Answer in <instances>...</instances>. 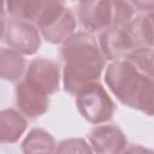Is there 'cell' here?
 I'll return each mask as SVG.
<instances>
[{
  "label": "cell",
  "mask_w": 154,
  "mask_h": 154,
  "mask_svg": "<svg viewBox=\"0 0 154 154\" xmlns=\"http://www.w3.org/2000/svg\"><path fill=\"white\" fill-rule=\"evenodd\" d=\"M94 154H122L128 147V138L117 125H99L89 134Z\"/></svg>",
  "instance_id": "obj_9"
},
{
  "label": "cell",
  "mask_w": 154,
  "mask_h": 154,
  "mask_svg": "<svg viewBox=\"0 0 154 154\" xmlns=\"http://www.w3.org/2000/svg\"><path fill=\"white\" fill-rule=\"evenodd\" d=\"M135 10L131 2L114 0L113 1V25L112 26H123L128 24L134 17Z\"/></svg>",
  "instance_id": "obj_16"
},
{
  "label": "cell",
  "mask_w": 154,
  "mask_h": 154,
  "mask_svg": "<svg viewBox=\"0 0 154 154\" xmlns=\"http://www.w3.org/2000/svg\"><path fill=\"white\" fill-rule=\"evenodd\" d=\"M28 123L23 114L13 108H5L0 112V141L14 143L26 130Z\"/></svg>",
  "instance_id": "obj_11"
},
{
  "label": "cell",
  "mask_w": 154,
  "mask_h": 154,
  "mask_svg": "<svg viewBox=\"0 0 154 154\" xmlns=\"http://www.w3.org/2000/svg\"><path fill=\"white\" fill-rule=\"evenodd\" d=\"M1 38L12 49L20 54L32 55L41 47L40 30L32 24L18 18H5V11L1 14Z\"/></svg>",
  "instance_id": "obj_5"
},
{
  "label": "cell",
  "mask_w": 154,
  "mask_h": 154,
  "mask_svg": "<svg viewBox=\"0 0 154 154\" xmlns=\"http://www.w3.org/2000/svg\"><path fill=\"white\" fill-rule=\"evenodd\" d=\"M54 154H94V152L84 138L73 137L60 141Z\"/></svg>",
  "instance_id": "obj_15"
},
{
  "label": "cell",
  "mask_w": 154,
  "mask_h": 154,
  "mask_svg": "<svg viewBox=\"0 0 154 154\" xmlns=\"http://www.w3.org/2000/svg\"><path fill=\"white\" fill-rule=\"evenodd\" d=\"M36 25L46 41L58 45L64 43L75 34L76 19L64 2L46 0Z\"/></svg>",
  "instance_id": "obj_3"
},
{
  "label": "cell",
  "mask_w": 154,
  "mask_h": 154,
  "mask_svg": "<svg viewBox=\"0 0 154 154\" xmlns=\"http://www.w3.org/2000/svg\"><path fill=\"white\" fill-rule=\"evenodd\" d=\"M11 17L36 23L45 6L43 0H10L5 4Z\"/></svg>",
  "instance_id": "obj_14"
},
{
  "label": "cell",
  "mask_w": 154,
  "mask_h": 154,
  "mask_svg": "<svg viewBox=\"0 0 154 154\" xmlns=\"http://www.w3.org/2000/svg\"><path fill=\"white\" fill-rule=\"evenodd\" d=\"M146 17L148 18V20H149V23H150V26H152V29H153V31H154V8H153L152 11L147 12V13H146Z\"/></svg>",
  "instance_id": "obj_18"
},
{
  "label": "cell",
  "mask_w": 154,
  "mask_h": 154,
  "mask_svg": "<svg viewBox=\"0 0 154 154\" xmlns=\"http://www.w3.org/2000/svg\"><path fill=\"white\" fill-rule=\"evenodd\" d=\"M63 84L69 94L97 82L105 67L99 42L88 31H77L61 46Z\"/></svg>",
  "instance_id": "obj_1"
},
{
  "label": "cell",
  "mask_w": 154,
  "mask_h": 154,
  "mask_svg": "<svg viewBox=\"0 0 154 154\" xmlns=\"http://www.w3.org/2000/svg\"><path fill=\"white\" fill-rule=\"evenodd\" d=\"M54 149V137L43 129L30 130L22 142L23 154H52Z\"/></svg>",
  "instance_id": "obj_13"
},
{
  "label": "cell",
  "mask_w": 154,
  "mask_h": 154,
  "mask_svg": "<svg viewBox=\"0 0 154 154\" xmlns=\"http://www.w3.org/2000/svg\"><path fill=\"white\" fill-rule=\"evenodd\" d=\"M99 46L106 60H120L131 53V46L123 26H111L101 31Z\"/></svg>",
  "instance_id": "obj_10"
},
{
  "label": "cell",
  "mask_w": 154,
  "mask_h": 154,
  "mask_svg": "<svg viewBox=\"0 0 154 154\" xmlns=\"http://www.w3.org/2000/svg\"><path fill=\"white\" fill-rule=\"evenodd\" d=\"M16 105L23 116L35 119L48 111L49 97L23 78L16 84Z\"/></svg>",
  "instance_id": "obj_8"
},
{
  "label": "cell",
  "mask_w": 154,
  "mask_h": 154,
  "mask_svg": "<svg viewBox=\"0 0 154 154\" xmlns=\"http://www.w3.org/2000/svg\"><path fill=\"white\" fill-rule=\"evenodd\" d=\"M78 19L88 32L106 30L113 25V1L93 0L78 4Z\"/></svg>",
  "instance_id": "obj_6"
},
{
  "label": "cell",
  "mask_w": 154,
  "mask_h": 154,
  "mask_svg": "<svg viewBox=\"0 0 154 154\" xmlns=\"http://www.w3.org/2000/svg\"><path fill=\"white\" fill-rule=\"evenodd\" d=\"M26 61L19 52L2 47L0 49V75L1 78L8 82H16L22 77L25 70Z\"/></svg>",
  "instance_id": "obj_12"
},
{
  "label": "cell",
  "mask_w": 154,
  "mask_h": 154,
  "mask_svg": "<svg viewBox=\"0 0 154 154\" xmlns=\"http://www.w3.org/2000/svg\"><path fill=\"white\" fill-rule=\"evenodd\" d=\"M76 107L79 114L91 124H101L112 119L116 105L99 82L85 85L76 94Z\"/></svg>",
  "instance_id": "obj_4"
},
{
  "label": "cell",
  "mask_w": 154,
  "mask_h": 154,
  "mask_svg": "<svg viewBox=\"0 0 154 154\" xmlns=\"http://www.w3.org/2000/svg\"><path fill=\"white\" fill-rule=\"evenodd\" d=\"M24 79L47 95L58 91L60 85V69L49 59L36 58L29 63Z\"/></svg>",
  "instance_id": "obj_7"
},
{
  "label": "cell",
  "mask_w": 154,
  "mask_h": 154,
  "mask_svg": "<svg viewBox=\"0 0 154 154\" xmlns=\"http://www.w3.org/2000/svg\"><path fill=\"white\" fill-rule=\"evenodd\" d=\"M105 82L123 105L154 116V77L129 59L112 61L106 69Z\"/></svg>",
  "instance_id": "obj_2"
},
{
  "label": "cell",
  "mask_w": 154,
  "mask_h": 154,
  "mask_svg": "<svg viewBox=\"0 0 154 154\" xmlns=\"http://www.w3.org/2000/svg\"><path fill=\"white\" fill-rule=\"evenodd\" d=\"M122 154H154V150L140 144H130L124 149Z\"/></svg>",
  "instance_id": "obj_17"
}]
</instances>
